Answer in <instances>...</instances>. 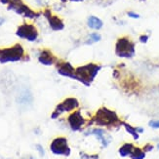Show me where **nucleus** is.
<instances>
[{
	"instance_id": "obj_1",
	"label": "nucleus",
	"mask_w": 159,
	"mask_h": 159,
	"mask_svg": "<svg viewBox=\"0 0 159 159\" xmlns=\"http://www.w3.org/2000/svg\"><path fill=\"white\" fill-rule=\"evenodd\" d=\"M89 122L90 123L88 125H91L94 123L101 127H112L118 125V124L121 125L122 123L117 113L106 107H102L97 110V112Z\"/></svg>"
},
{
	"instance_id": "obj_2",
	"label": "nucleus",
	"mask_w": 159,
	"mask_h": 159,
	"mask_svg": "<svg viewBox=\"0 0 159 159\" xmlns=\"http://www.w3.org/2000/svg\"><path fill=\"white\" fill-rule=\"evenodd\" d=\"M101 70L102 66L95 63H89L84 66H77L75 67V80H77L84 86L89 87Z\"/></svg>"
},
{
	"instance_id": "obj_3",
	"label": "nucleus",
	"mask_w": 159,
	"mask_h": 159,
	"mask_svg": "<svg viewBox=\"0 0 159 159\" xmlns=\"http://www.w3.org/2000/svg\"><path fill=\"white\" fill-rule=\"evenodd\" d=\"M25 48L22 44L16 43L10 47L0 48V64L17 63V61L27 59Z\"/></svg>"
},
{
	"instance_id": "obj_4",
	"label": "nucleus",
	"mask_w": 159,
	"mask_h": 159,
	"mask_svg": "<svg viewBox=\"0 0 159 159\" xmlns=\"http://www.w3.org/2000/svg\"><path fill=\"white\" fill-rule=\"evenodd\" d=\"M114 52L121 59H132L136 54V45L129 36H121L116 40Z\"/></svg>"
},
{
	"instance_id": "obj_5",
	"label": "nucleus",
	"mask_w": 159,
	"mask_h": 159,
	"mask_svg": "<svg viewBox=\"0 0 159 159\" xmlns=\"http://www.w3.org/2000/svg\"><path fill=\"white\" fill-rule=\"evenodd\" d=\"M7 8H8V10L14 11L18 15H20L24 18L30 20L37 19L41 15L40 13L33 11L26 4H25L23 0H11L10 3L7 5Z\"/></svg>"
},
{
	"instance_id": "obj_6",
	"label": "nucleus",
	"mask_w": 159,
	"mask_h": 159,
	"mask_svg": "<svg viewBox=\"0 0 159 159\" xmlns=\"http://www.w3.org/2000/svg\"><path fill=\"white\" fill-rule=\"evenodd\" d=\"M79 107V102L76 98L74 97H70V98L65 99L59 105H57L56 108L51 114L52 119H57L60 115H61L64 112H70L74 111L75 109Z\"/></svg>"
},
{
	"instance_id": "obj_7",
	"label": "nucleus",
	"mask_w": 159,
	"mask_h": 159,
	"mask_svg": "<svg viewBox=\"0 0 159 159\" xmlns=\"http://www.w3.org/2000/svg\"><path fill=\"white\" fill-rule=\"evenodd\" d=\"M16 35L22 39H25L30 42H34L38 38V30L36 26L30 23H24L18 26Z\"/></svg>"
},
{
	"instance_id": "obj_8",
	"label": "nucleus",
	"mask_w": 159,
	"mask_h": 159,
	"mask_svg": "<svg viewBox=\"0 0 159 159\" xmlns=\"http://www.w3.org/2000/svg\"><path fill=\"white\" fill-rule=\"evenodd\" d=\"M50 150L55 155L70 156L71 149L68 146V142L66 137H57L52 141L50 144Z\"/></svg>"
},
{
	"instance_id": "obj_9",
	"label": "nucleus",
	"mask_w": 159,
	"mask_h": 159,
	"mask_svg": "<svg viewBox=\"0 0 159 159\" xmlns=\"http://www.w3.org/2000/svg\"><path fill=\"white\" fill-rule=\"evenodd\" d=\"M43 16L47 20L50 27L55 31H60L65 29V23L59 16L54 15L50 9H45L43 11Z\"/></svg>"
},
{
	"instance_id": "obj_10",
	"label": "nucleus",
	"mask_w": 159,
	"mask_h": 159,
	"mask_svg": "<svg viewBox=\"0 0 159 159\" xmlns=\"http://www.w3.org/2000/svg\"><path fill=\"white\" fill-rule=\"evenodd\" d=\"M67 122L70 124V127L74 132H77L82 129V127L85 125V118L81 114V110H74L67 117Z\"/></svg>"
},
{
	"instance_id": "obj_11",
	"label": "nucleus",
	"mask_w": 159,
	"mask_h": 159,
	"mask_svg": "<svg viewBox=\"0 0 159 159\" xmlns=\"http://www.w3.org/2000/svg\"><path fill=\"white\" fill-rule=\"evenodd\" d=\"M55 66H56V70L60 75L75 80V67L70 63L59 60L58 63Z\"/></svg>"
},
{
	"instance_id": "obj_12",
	"label": "nucleus",
	"mask_w": 159,
	"mask_h": 159,
	"mask_svg": "<svg viewBox=\"0 0 159 159\" xmlns=\"http://www.w3.org/2000/svg\"><path fill=\"white\" fill-rule=\"evenodd\" d=\"M37 60L43 66H53V65H56L58 63L59 59L55 56L53 54V52L49 49H44L40 50L39 54H38V57H37Z\"/></svg>"
},
{
	"instance_id": "obj_13",
	"label": "nucleus",
	"mask_w": 159,
	"mask_h": 159,
	"mask_svg": "<svg viewBox=\"0 0 159 159\" xmlns=\"http://www.w3.org/2000/svg\"><path fill=\"white\" fill-rule=\"evenodd\" d=\"M84 135L85 136H90V135L95 136L97 139L100 141V143H102V148H107L110 143V137H107L106 131L103 129H101V128L91 129V130L87 131V132H85Z\"/></svg>"
},
{
	"instance_id": "obj_14",
	"label": "nucleus",
	"mask_w": 159,
	"mask_h": 159,
	"mask_svg": "<svg viewBox=\"0 0 159 159\" xmlns=\"http://www.w3.org/2000/svg\"><path fill=\"white\" fill-rule=\"evenodd\" d=\"M87 25L89 29L95 30H100L103 26V22L98 17L96 16H90L87 19Z\"/></svg>"
},
{
	"instance_id": "obj_15",
	"label": "nucleus",
	"mask_w": 159,
	"mask_h": 159,
	"mask_svg": "<svg viewBox=\"0 0 159 159\" xmlns=\"http://www.w3.org/2000/svg\"><path fill=\"white\" fill-rule=\"evenodd\" d=\"M134 144L133 143H124L120 147L118 152H119V155L122 156V157H126L128 155H130L132 153V151L134 149Z\"/></svg>"
},
{
	"instance_id": "obj_16",
	"label": "nucleus",
	"mask_w": 159,
	"mask_h": 159,
	"mask_svg": "<svg viewBox=\"0 0 159 159\" xmlns=\"http://www.w3.org/2000/svg\"><path fill=\"white\" fill-rule=\"evenodd\" d=\"M121 125L124 126V128H125V130L127 131V133H129L131 136H132L134 140H136V141L139 140V133L137 132V129L135 127L131 126L130 124H128L126 122H123V121L121 123Z\"/></svg>"
},
{
	"instance_id": "obj_17",
	"label": "nucleus",
	"mask_w": 159,
	"mask_h": 159,
	"mask_svg": "<svg viewBox=\"0 0 159 159\" xmlns=\"http://www.w3.org/2000/svg\"><path fill=\"white\" fill-rule=\"evenodd\" d=\"M131 159H144L146 158V152L140 148H134L132 153L130 154Z\"/></svg>"
},
{
	"instance_id": "obj_18",
	"label": "nucleus",
	"mask_w": 159,
	"mask_h": 159,
	"mask_svg": "<svg viewBox=\"0 0 159 159\" xmlns=\"http://www.w3.org/2000/svg\"><path fill=\"white\" fill-rule=\"evenodd\" d=\"M102 40V36L100 33H97V32H93L91 34H89L88 39L86 40L85 44L87 45H92L93 43H97V42H100Z\"/></svg>"
},
{
	"instance_id": "obj_19",
	"label": "nucleus",
	"mask_w": 159,
	"mask_h": 159,
	"mask_svg": "<svg viewBox=\"0 0 159 159\" xmlns=\"http://www.w3.org/2000/svg\"><path fill=\"white\" fill-rule=\"evenodd\" d=\"M127 16H128L129 18H131V19H134V20H138V19H140V18H141V16L139 15V14L136 13V12H133V11H129V12H127Z\"/></svg>"
},
{
	"instance_id": "obj_20",
	"label": "nucleus",
	"mask_w": 159,
	"mask_h": 159,
	"mask_svg": "<svg viewBox=\"0 0 159 159\" xmlns=\"http://www.w3.org/2000/svg\"><path fill=\"white\" fill-rule=\"evenodd\" d=\"M148 39H149V36L148 35V34H142V35H140V37H139L140 42L143 44H147Z\"/></svg>"
},
{
	"instance_id": "obj_21",
	"label": "nucleus",
	"mask_w": 159,
	"mask_h": 159,
	"mask_svg": "<svg viewBox=\"0 0 159 159\" xmlns=\"http://www.w3.org/2000/svg\"><path fill=\"white\" fill-rule=\"evenodd\" d=\"M149 127L154 128V129H159V120H151L148 123Z\"/></svg>"
},
{
	"instance_id": "obj_22",
	"label": "nucleus",
	"mask_w": 159,
	"mask_h": 159,
	"mask_svg": "<svg viewBox=\"0 0 159 159\" xmlns=\"http://www.w3.org/2000/svg\"><path fill=\"white\" fill-rule=\"evenodd\" d=\"M35 148H36V150L39 152L40 156H44L45 155V150H44V148H42V146H41V144H36Z\"/></svg>"
},
{
	"instance_id": "obj_23",
	"label": "nucleus",
	"mask_w": 159,
	"mask_h": 159,
	"mask_svg": "<svg viewBox=\"0 0 159 159\" xmlns=\"http://www.w3.org/2000/svg\"><path fill=\"white\" fill-rule=\"evenodd\" d=\"M154 148V147L152 146L151 143H148V144H146V146L143 147V150L144 151V152H148V151H151Z\"/></svg>"
},
{
	"instance_id": "obj_24",
	"label": "nucleus",
	"mask_w": 159,
	"mask_h": 159,
	"mask_svg": "<svg viewBox=\"0 0 159 159\" xmlns=\"http://www.w3.org/2000/svg\"><path fill=\"white\" fill-rule=\"evenodd\" d=\"M119 75H120L119 70H115L113 71V77H114V78H118V77H119Z\"/></svg>"
},
{
	"instance_id": "obj_25",
	"label": "nucleus",
	"mask_w": 159,
	"mask_h": 159,
	"mask_svg": "<svg viewBox=\"0 0 159 159\" xmlns=\"http://www.w3.org/2000/svg\"><path fill=\"white\" fill-rule=\"evenodd\" d=\"M136 129H137V132L139 133V134L143 132V128H141V127H136Z\"/></svg>"
},
{
	"instance_id": "obj_26",
	"label": "nucleus",
	"mask_w": 159,
	"mask_h": 159,
	"mask_svg": "<svg viewBox=\"0 0 159 159\" xmlns=\"http://www.w3.org/2000/svg\"><path fill=\"white\" fill-rule=\"evenodd\" d=\"M5 23V20H4V18H2L1 16H0V26H1L3 24Z\"/></svg>"
},
{
	"instance_id": "obj_27",
	"label": "nucleus",
	"mask_w": 159,
	"mask_h": 159,
	"mask_svg": "<svg viewBox=\"0 0 159 159\" xmlns=\"http://www.w3.org/2000/svg\"><path fill=\"white\" fill-rule=\"evenodd\" d=\"M23 159H35V158H34L33 156H31V155H29V156H26V157H25Z\"/></svg>"
},
{
	"instance_id": "obj_28",
	"label": "nucleus",
	"mask_w": 159,
	"mask_h": 159,
	"mask_svg": "<svg viewBox=\"0 0 159 159\" xmlns=\"http://www.w3.org/2000/svg\"><path fill=\"white\" fill-rule=\"evenodd\" d=\"M71 2H80V1H84V0H70Z\"/></svg>"
},
{
	"instance_id": "obj_29",
	"label": "nucleus",
	"mask_w": 159,
	"mask_h": 159,
	"mask_svg": "<svg viewBox=\"0 0 159 159\" xmlns=\"http://www.w3.org/2000/svg\"><path fill=\"white\" fill-rule=\"evenodd\" d=\"M61 2H66V1H67V0H61Z\"/></svg>"
},
{
	"instance_id": "obj_30",
	"label": "nucleus",
	"mask_w": 159,
	"mask_h": 159,
	"mask_svg": "<svg viewBox=\"0 0 159 159\" xmlns=\"http://www.w3.org/2000/svg\"><path fill=\"white\" fill-rule=\"evenodd\" d=\"M139 1H143H143H146V0H139Z\"/></svg>"
},
{
	"instance_id": "obj_31",
	"label": "nucleus",
	"mask_w": 159,
	"mask_h": 159,
	"mask_svg": "<svg viewBox=\"0 0 159 159\" xmlns=\"http://www.w3.org/2000/svg\"><path fill=\"white\" fill-rule=\"evenodd\" d=\"M157 148H158V149H159V143H158V144H157Z\"/></svg>"
}]
</instances>
